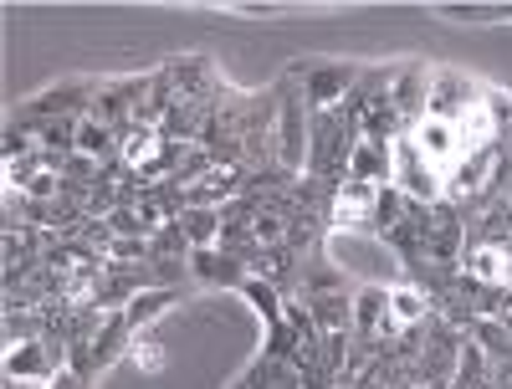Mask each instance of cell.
Instances as JSON below:
<instances>
[{
  "label": "cell",
  "mask_w": 512,
  "mask_h": 389,
  "mask_svg": "<svg viewBox=\"0 0 512 389\" xmlns=\"http://www.w3.org/2000/svg\"><path fill=\"white\" fill-rule=\"evenodd\" d=\"M390 164H395V185L415 200V205H436L446 190V180H441V169L436 164H425V154L415 149V139H395L390 144Z\"/></svg>",
  "instance_id": "6da1fadb"
},
{
  "label": "cell",
  "mask_w": 512,
  "mask_h": 389,
  "mask_svg": "<svg viewBox=\"0 0 512 389\" xmlns=\"http://www.w3.org/2000/svg\"><path fill=\"white\" fill-rule=\"evenodd\" d=\"M415 149L425 154V164H436V169H451L461 159V139H456V123L451 118H431L425 113L415 123Z\"/></svg>",
  "instance_id": "7a4b0ae2"
},
{
  "label": "cell",
  "mask_w": 512,
  "mask_h": 389,
  "mask_svg": "<svg viewBox=\"0 0 512 389\" xmlns=\"http://www.w3.org/2000/svg\"><path fill=\"white\" fill-rule=\"evenodd\" d=\"M497 118H502V98H477L472 108H466L456 118V139L461 149H497Z\"/></svg>",
  "instance_id": "3957f363"
},
{
  "label": "cell",
  "mask_w": 512,
  "mask_h": 389,
  "mask_svg": "<svg viewBox=\"0 0 512 389\" xmlns=\"http://www.w3.org/2000/svg\"><path fill=\"white\" fill-rule=\"evenodd\" d=\"M88 349V364L93 369H108L123 349H134V328H128V313H108L98 328H93V338L82 343Z\"/></svg>",
  "instance_id": "277c9868"
},
{
  "label": "cell",
  "mask_w": 512,
  "mask_h": 389,
  "mask_svg": "<svg viewBox=\"0 0 512 389\" xmlns=\"http://www.w3.org/2000/svg\"><path fill=\"white\" fill-rule=\"evenodd\" d=\"M374 185H359V180H344L333 195V226L338 231H354V226H374Z\"/></svg>",
  "instance_id": "5b68a950"
},
{
  "label": "cell",
  "mask_w": 512,
  "mask_h": 389,
  "mask_svg": "<svg viewBox=\"0 0 512 389\" xmlns=\"http://www.w3.org/2000/svg\"><path fill=\"white\" fill-rule=\"evenodd\" d=\"M466 277L477 287H507L512 282V251L507 246H492V241H477L466 251Z\"/></svg>",
  "instance_id": "8992f818"
},
{
  "label": "cell",
  "mask_w": 512,
  "mask_h": 389,
  "mask_svg": "<svg viewBox=\"0 0 512 389\" xmlns=\"http://www.w3.org/2000/svg\"><path fill=\"white\" fill-rule=\"evenodd\" d=\"M349 180H359V185H395L390 144H369V139H359L354 154H349Z\"/></svg>",
  "instance_id": "52a82bcc"
},
{
  "label": "cell",
  "mask_w": 512,
  "mask_h": 389,
  "mask_svg": "<svg viewBox=\"0 0 512 389\" xmlns=\"http://www.w3.org/2000/svg\"><path fill=\"white\" fill-rule=\"evenodd\" d=\"M236 180H241V169H231V164H210L200 180L185 185V205L216 210V200H231V195H236Z\"/></svg>",
  "instance_id": "ba28073f"
},
{
  "label": "cell",
  "mask_w": 512,
  "mask_h": 389,
  "mask_svg": "<svg viewBox=\"0 0 512 389\" xmlns=\"http://www.w3.org/2000/svg\"><path fill=\"white\" fill-rule=\"evenodd\" d=\"M118 159H123L128 169H139V175H144V169H154V164L164 159V134H159V128H149V123H134V128L123 134Z\"/></svg>",
  "instance_id": "9c48e42d"
},
{
  "label": "cell",
  "mask_w": 512,
  "mask_h": 389,
  "mask_svg": "<svg viewBox=\"0 0 512 389\" xmlns=\"http://www.w3.org/2000/svg\"><path fill=\"white\" fill-rule=\"evenodd\" d=\"M308 118H303V103H282V164L287 169H303L308 164Z\"/></svg>",
  "instance_id": "30bf717a"
},
{
  "label": "cell",
  "mask_w": 512,
  "mask_h": 389,
  "mask_svg": "<svg viewBox=\"0 0 512 389\" xmlns=\"http://www.w3.org/2000/svg\"><path fill=\"white\" fill-rule=\"evenodd\" d=\"M6 379H52V354L41 343H11L6 349Z\"/></svg>",
  "instance_id": "8fae6325"
},
{
  "label": "cell",
  "mask_w": 512,
  "mask_h": 389,
  "mask_svg": "<svg viewBox=\"0 0 512 389\" xmlns=\"http://www.w3.org/2000/svg\"><path fill=\"white\" fill-rule=\"evenodd\" d=\"M349 88H354V67H318V72H308V103L313 108H333Z\"/></svg>",
  "instance_id": "7c38bea8"
},
{
  "label": "cell",
  "mask_w": 512,
  "mask_h": 389,
  "mask_svg": "<svg viewBox=\"0 0 512 389\" xmlns=\"http://www.w3.org/2000/svg\"><path fill=\"white\" fill-rule=\"evenodd\" d=\"M384 323H390V292L384 287H364L359 297H354V328L369 338V333H379L384 338Z\"/></svg>",
  "instance_id": "4fadbf2b"
},
{
  "label": "cell",
  "mask_w": 512,
  "mask_h": 389,
  "mask_svg": "<svg viewBox=\"0 0 512 389\" xmlns=\"http://www.w3.org/2000/svg\"><path fill=\"white\" fill-rule=\"evenodd\" d=\"M313 323H318V333H349L354 328V302L344 292H318L313 297Z\"/></svg>",
  "instance_id": "5bb4252c"
},
{
  "label": "cell",
  "mask_w": 512,
  "mask_h": 389,
  "mask_svg": "<svg viewBox=\"0 0 512 389\" xmlns=\"http://www.w3.org/2000/svg\"><path fill=\"white\" fill-rule=\"evenodd\" d=\"M482 379H487V354H482L477 338H466L456 349V369H451L446 389H482Z\"/></svg>",
  "instance_id": "9a60e30c"
},
{
  "label": "cell",
  "mask_w": 512,
  "mask_h": 389,
  "mask_svg": "<svg viewBox=\"0 0 512 389\" xmlns=\"http://www.w3.org/2000/svg\"><path fill=\"white\" fill-rule=\"evenodd\" d=\"M390 103H395V113H420L425 118V103H431V82H425V72L420 67H410L405 77H395V88H390Z\"/></svg>",
  "instance_id": "2e32d148"
},
{
  "label": "cell",
  "mask_w": 512,
  "mask_h": 389,
  "mask_svg": "<svg viewBox=\"0 0 512 389\" xmlns=\"http://www.w3.org/2000/svg\"><path fill=\"white\" fill-rule=\"evenodd\" d=\"M180 226H185V236H190V246H195V251H205V246H221V210L185 205Z\"/></svg>",
  "instance_id": "e0dca14e"
},
{
  "label": "cell",
  "mask_w": 512,
  "mask_h": 389,
  "mask_svg": "<svg viewBox=\"0 0 512 389\" xmlns=\"http://www.w3.org/2000/svg\"><path fill=\"white\" fill-rule=\"evenodd\" d=\"M175 297H180L175 287H149V292H134V297H128V308H123V313H128V328L139 333V328H144L149 318H159Z\"/></svg>",
  "instance_id": "ac0fdd59"
},
{
  "label": "cell",
  "mask_w": 512,
  "mask_h": 389,
  "mask_svg": "<svg viewBox=\"0 0 512 389\" xmlns=\"http://www.w3.org/2000/svg\"><path fill=\"white\" fill-rule=\"evenodd\" d=\"M405 226V195L395 190V185H384L379 195H374V231L379 236H395Z\"/></svg>",
  "instance_id": "d6986e66"
},
{
  "label": "cell",
  "mask_w": 512,
  "mask_h": 389,
  "mask_svg": "<svg viewBox=\"0 0 512 389\" xmlns=\"http://www.w3.org/2000/svg\"><path fill=\"white\" fill-rule=\"evenodd\" d=\"M425 308H431V302H425V292H420V287H395V292H390V318H395L400 328L420 323V318H425Z\"/></svg>",
  "instance_id": "ffe728a7"
},
{
  "label": "cell",
  "mask_w": 512,
  "mask_h": 389,
  "mask_svg": "<svg viewBox=\"0 0 512 389\" xmlns=\"http://www.w3.org/2000/svg\"><path fill=\"white\" fill-rule=\"evenodd\" d=\"M113 144V128L98 123V118H77V154H88V159H103Z\"/></svg>",
  "instance_id": "44dd1931"
},
{
  "label": "cell",
  "mask_w": 512,
  "mask_h": 389,
  "mask_svg": "<svg viewBox=\"0 0 512 389\" xmlns=\"http://www.w3.org/2000/svg\"><path fill=\"white\" fill-rule=\"evenodd\" d=\"M477 343L492 359H512V328L497 323V318H477Z\"/></svg>",
  "instance_id": "7402d4cb"
},
{
  "label": "cell",
  "mask_w": 512,
  "mask_h": 389,
  "mask_svg": "<svg viewBox=\"0 0 512 389\" xmlns=\"http://www.w3.org/2000/svg\"><path fill=\"white\" fill-rule=\"evenodd\" d=\"M241 292L256 302V313H262L272 328L282 323V297H277V287H272V282H262V277H246V287H241Z\"/></svg>",
  "instance_id": "603a6c76"
},
{
  "label": "cell",
  "mask_w": 512,
  "mask_h": 389,
  "mask_svg": "<svg viewBox=\"0 0 512 389\" xmlns=\"http://www.w3.org/2000/svg\"><path fill=\"white\" fill-rule=\"evenodd\" d=\"M282 236H287V215H282V210H256L251 241H256V246H282Z\"/></svg>",
  "instance_id": "cb8c5ba5"
},
{
  "label": "cell",
  "mask_w": 512,
  "mask_h": 389,
  "mask_svg": "<svg viewBox=\"0 0 512 389\" xmlns=\"http://www.w3.org/2000/svg\"><path fill=\"white\" fill-rule=\"evenodd\" d=\"M128 359H134V369H144V374H159V369H164V343L134 338V349H128Z\"/></svg>",
  "instance_id": "d4e9b609"
},
{
  "label": "cell",
  "mask_w": 512,
  "mask_h": 389,
  "mask_svg": "<svg viewBox=\"0 0 512 389\" xmlns=\"http://www.w3.org/2000/svg\"><path fill=\"white\" fill-rule=\"evenodd\" d=\"M31 144H26V128H11L6 134V164H16V154H26Z\"/></svg>",
  "instance_id": "484cf974"
},
{
  "label": "cell",
  "mask_w": 512,
  "mask_h": 389,
  "mask_svg": "<svg viewBox=\"0 0 512 389\" xmlns=\"http://www.w3.org/2000/svg\"><path fill=\"white\" fill-rule=\"evenodd\" d=\"M52 389H77V379L72 374H52Z\"/></svg>",
  "instance_id": "4316f807"
},
{
  "label": "cell",
  "mask_w": 512,
  "mask_h": 389,
  "mask_svg": "<svg viewBox=\"0 0 512 389\" xmlns=\"http://www.w3.org/2000/svg\"><path fill=\"white\" fill-rule=\"evenodd\" d=\"M6 389H31V379H6Z\"/></svg>",
  "instance_id": "83f0119b"
},
{
  "label": "cell",
  "mask_w": 512,
  "mask_h": 389,
  "mask_svg": "<svg viewBox=\"0 0 512 389\" xmlns=\"http://www.w3.org/2000/svg\"><path fill=\"white\" fill-rule=\"evenodd\" d=\"M236 389H256V379H241V384H236Z\"/></svg>",
  "instance_id": "f1b7e54d"
},
{
  "label": "cell",
  "mask_w": 512,
  "mask_h": 389,
  "mask_svg": "<svg viewBox=\"0 0 512 389\" xmlns=\"http://www.w3.org/2000/svg\"><path fill=\"white\" fill-rule=\"evenodd\" d=\"M507 118H512V108H507Z\"/></svg>",
  "instance_id": "f546056e"
}]
</instances>
